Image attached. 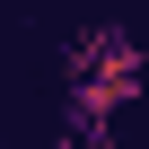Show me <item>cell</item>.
<instances>
[{"label":"cell","instance_id":"6da1fadb","mask_svg":"<svg viewBox=\"0 0 149 149\" xmlns=\"http://www.w3.org/2000/svg\"><path fill=\"white\" fill-rule=\"evenodd\" d=\"M149 79V61L123 26H88L79 44H70V114H79V132H97L114 105H132Z\"/></svg>","mask_w":149,"mask_h":149}]
</instances>
